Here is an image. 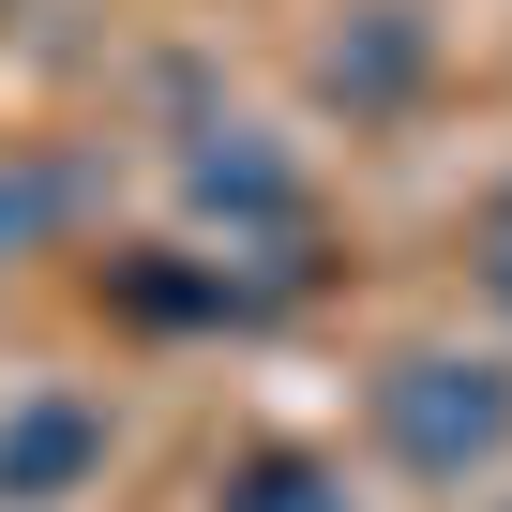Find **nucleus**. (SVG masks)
Listing matches in <instances>:
<instances>
[{"label": "nucleus", "instance_id": "f03ea898", "mask_svg": "<svg viewBox=\"0 0 512 512\" xmlns=\"http://www.w3.org/2000/svg\"><path fill=\"white\" fill-rule=\"evenodd\" d=\"M91 452H106V422H91L76 392H46V407H16V422H0V497H16V512H46Z\"/></svg>", "mask_w": 512, "mask_h": 512}, {"label": "nucleus", "instance_id": "39448f33", "mask_svg": "<svg viewBox=\"0 0 512 512\" xmlns=\"http://www.w3.org/2000/svg\"><path fill=\"white\" fill-rule=\"evenodd\" d=\"M482 287H497V317H512V196L482 211Z\"/></svg>", "mask_w": 512, "mask_h": 512}, {"label": "nucleus", "instance_id": "20e7f679", "mask_svg": "<svg viewBox=\"0 0 512 512\" xmlns=\"http://www.w3.org/2000/svg\"><path fill=\"white\" fill-rule=\"evenodd\" d=\"M196 211H256V226H287L302 181H287L272 151H196Z\"/></svg>", "mask_w": 512, "mask_h": 512}, {"label": "nucleus", "instance_id": "f257e3e1", "mask_svg": "<svg viewBox=\"0 0 512 512\" xmlns=\"http://www.w3.org/2000/svg\"><path fill=\"white\" fill-rule=\"evenodd\" d=\"M377 452L407 482H482L512 452V362H482V347H392L377 362Z\"/></svg>", "mask_w": 512, "mask_h": 512}, {"label": "nucleus", "instance_id": "7ed1b4c3", "mask_svg": "<svg viewBox=\"0 0 512 512\" xmlns=\"http://www.w3.org/2000/svg\"><path fill=\"white\" fill-rule=\"evenodd\" d=\"M211 512H347V467L332 452H287V437H256L211 467Z\"/></svg>", "mask_w": 512, "mask_h": 512}]
</instances>
